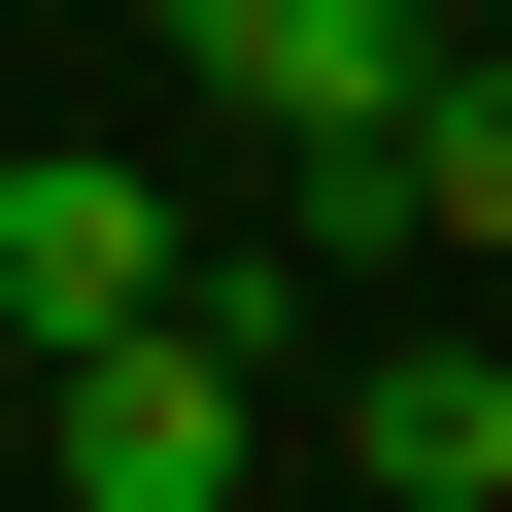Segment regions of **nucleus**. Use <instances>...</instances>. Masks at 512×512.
Returning a JSON list of instances; mask_svg holds the SVG:
<instances>
[{
  "instance_id": "nucleus-1",
  "label": "nucleus",
  "mask_w": 512,
  "mask_h": 512,
  "mask_svg": "<svg viewBox=\"0 0 512 512\" xmlns=\"http://www.w3.org/2000/svg\"><path fill=\"white\" fill-rule=\"evenodd\" d=\"M69 512H239V308L69 342Z\"/></svg>"
},
{
  "instance_id": "nucleus-2",
  "label": "nucleus",
  "mask_w": 512,
  "mask_h": 512,
  "mask_svg": "<svg viewBox=\"0 0 512 512\" xmlns=\"http://www.w3.org/2000/svg\"><path fill=\"white\" fill-rule=\"evenodd\" d=\"M137 308H171V205L103 137H0V342H137Z\"/></svg>"
},
{
  "instance_id": "nucleus-3",
  "label": "nucleus",
  "mask_w": 512,
  "mask_h": 512,
  "mask_svg": "<svg viewBox=\"0 0 512 512\" xmlns=\"http://www.w3.org/2000/svg\"><path fill=\"white\" fill-rule=\"evenodd\" d=\"M410 35H444V0H171V69H205V103H274V137H342Z\"/></svg>"
},
{
  "instance_id": "nucleus-4",
  "label": "nucleus",
  "mask_w": 512,
  "mask_h": 512,
  "mask_svg": "<svg viewBox=\"0 0 512 512\" xmlns=\"http://www.w3.org/2000/svg\"><path fill=\"white\" fill-rule=\"evenodd\" d=\"M342 478H376V512H512V376H478V342H376V376H342Z\"/></svg>"
}]
</instances>
